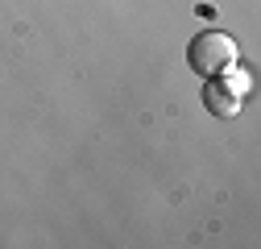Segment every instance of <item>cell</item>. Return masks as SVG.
I'll return each instance as SVG.
<instances>
[{"label":"cell","instance_id":"6da1fadb","mask_svg":"<svg viewBox=\"0 0 261 249\" xmlns=\"http://www.w3.org/2000/svg\"><path fill=\"white\" fill-rule=\"evenodd\" d=\"M187 62H191L195 75L216 79V75H224L228 67H237V62H241V50H237V42L228 38V34H199V38L191 42V50H187Z\"/></svg>","mask_w":261,"mask_h":249},{"label":"cell","instance_id":"7a4b0ae2","mask_svg":"<svg viewBox=\"0 0 261 249\" xmlns=\"http://www.w3.org/2000/svg\"><path fill=\"white\" fill-rule=\"evenodd\" d=\"M203 104H207V112H216V116H237L245 100L237 96V91H228L220 79H212V83L203 87Z\"/></svg>","mask_w":261,"mask_h":249},{"label":"cell","instance_id":"3957f363","mask_svg":"<svg viewBox=\"0 0 261 249\" xmlns=\"http://www.w3.org/2000/svg\"><path fill=\"white\" fill-rule=\"evenodd\" d=\"M216 79H220V83H224L228 91H237V96H241V100H245V96H249V91H253V75H249V71L241 67V62H237V67H228L224 75H216Z\"/></svg>","mask_w":261,"mask_h":249}]
</instances>
